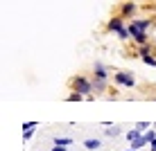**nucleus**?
I'll return each mask as SVG.
<instances>
[{
  "label": "nucleus",
  "instance_id": "obj_1",
  "mask_svg": "<svg viewBox=\"0 0 156 151\" xmlns=\"http://www.w3.org/2000/svg\"><path fill=\"white\" fill-rule=\"evenodd\" d=\"M68 86H70V90H77V93H82L86 97H88L90 93H95L93 90V79H88L86 74H75Z\"/></svg>",
  "mask_w": 156,
  "mask_h": 151
},
{
  "label": "nucleus",
  "instance_id": "obj_2",
  "mask_svg": "<svg viewBox=\"0 0 156 151\" xmlns=\"http://www.w3.org/2000/svg\"><path fill=\"white\" fill-rule=\"evenodd\" d=\"M152 25H154L152 18H131V23H127V29H129V34H131V39H133V36L140 34V32H149Z\"/></svg>",
  "mask_w": 156,
  "mask_h": 151
},
{
  "label": "nucleus",
  "instance_id": "obj_3",
  "mask_svg": "<svg viewBox=\"0 0 156 151\" xmlns=\"http://www.w3.org/2000/svg\"><path fill=\"white\" fill-rule=\"evenodd\" d=\"M113 84L122 86V88H136V77H133V72H127V70H115Z\"/></svg>",
  "mask_w": 156,
  "mask_h": 151
},
{
  "label": "nucleus",
  "instance_id": "obj_4",
  "mask_svg": "<svg viewBox=\"0 0 156 151\" xmlns=\"http://www.w3.org/2000/svg\"><path fill=\"white\" fill-rule=\"evenodd\" d=\"M125 27H127L125 18L118 14V16H111V18H109V23H106V27H104V29H106V32H111V34H120V32L125 29Z\"/></svg>",
  "mask_w": 156,
  "mask_h": 151
},
{
  "label": "nucleus",
  "instance_id": "obj_5",
  "mask_svg": "<svg viewBox=\"0 0 156 151\" xmlns=\"http://www.w3.org/2000/svg\"><path fill=\"white\" fill-rule=\"evenodd\" d=\"M90 79H98V81H109V79H111V72H109V68H106L102 61H95V63H93V77H90Z\"/></svg>",
  "mask_w": 156,
  "mask_h": 151
},
{
  "label": "nucleus",
  "instance_id": "obj_6",
  "mask_svg": "<svg viewBox=\"0 0 156 151\" xmlns=\"http://www.w3.org/2000/svg\"><path fill=\"white\" fill-rule=\"evenodd\" d=\"M136 12H138V5L133 2V0H127V2L120 7V16H122L125 20H127V18H133V16H136Z\"/></svg>",
  "mask_w": 156,
  "mask_h": 151
},
{
  "label": "nucleus",
  "instance_id": "obj_7",
  "mask_svg": "<svg viewBox=\"0 0 156 151\" xmlns=\"http://www.w3.org/2000/svg\"><path fill=\"white\" fill-rule=\"evenodd\" d=\"M84 147L88 149V151H98L102 147V140H98V138H86L84 140Z\"/></svg>",
  "mask_w": 156,
  "mask_h": 151
},
{
  "label": "nucleus",
  "instance_id": "obj_8",
  "mask_svg": "<svg viewBox=\"0 0 156 151\" xmlns=\"http://www.w3.org/2000/svg\"><path fill=\"white\" fill-rule=\"evenodd\" d=\"M131 41L136 43V45H147L149 43V32H140V34H136Z\"/></svg>",
  "mask_w": 156,
  "mask_h": 151
},
{
  "label": "nucleus",
  "instance_id": "obj_9",
  "mask_svg": "<svg viewBox=\"0 0 156 151\" xmlns=\"http://www.w3.org/2000/svg\"><path fill=\"white\" fill-rule=\"evenodd\" d=\"M140 136H143V131H140V129H136V126H133L131 131H127V133H125V138L129 140V142H136V140L140 138Z\"/></svg>",
  "mask_w": 156,
  "mask_h": 151
},
{
  "label": "nucleus",
  "instance_id": "obj_10",
  "mask_svg": "<svg viewBox=\"0 0 156 151\" xmlns=\"http://www.w3.org/2000/svg\"><path fill=\"white\" fill-rule=\"evenodd\" d=\"M93 90L95 93H106V90H109V81H98V79H93Z\"/></svg>",
  "mask_w": 156,
  "mask_h": 151
},
{
  "label": "nucleus",
  "instance_id": "obj_11",
  "mask_svg": "<svg viewBox=\"0 0 156 151\" xmlns=\"http://www.w3.org/2000/svg\"><path fill=\"white\" fill-rule=\"evenodd\" d=\"M82 99H86V95L77 93V90H70V95L66 97V101H82Z\"/></svg>",
  "mask_w": 156,
  "mask_h": 151
},
{
  "label": "nucleus",
  "instance_id": "obj_12",
  "mask_svg": "<svg viewBox=\"0 0 156 151\" xmlns=\"http://www.w3.org/2000/svg\"><path fill=\"white\" fill-rule=\"evenodd\" d=\"M52 142L59 144V147H70V144H73V138H59V136H57Z\"/></svg>",
  "mask_w": 156,
  "mask_h": 151
},
{
  "label": "nucleus",
  "instance_id": "obj_13",
  "mask_svg": "<svg viewBox=\"0 0 156 151\" xmlns=\"http://www.w3.org/2000/svg\"><path fill=\"white\" fill-rule=\"evenodd\" d=\"M147 144H149V142H147V140H145V136H140V138H138V140H136V142H131V147H133V149H138V151H140L143 147H147Z\"/></svg>",
  "mask_w": 156,
  "mask_h": 151
},
{
  "label": "nucleus",
  "instance_id": "obj_14",
  "mask_svg": "<svg viewBox=\"0 0 156 151\" xmlns=\"http://www.w3.org/2000/svg\"><path fill=\"white\" fill-rule=\"evenodd\" d=\"M143 136H145V140H147V142H149V144H152V142H154V140H156V131H145V133H143Z\"/></svg>",
  "mask_w": 156,
  "mask_h": 151
},
{
  "label": "nucleus",
  "instance_id": "obj_15",
  "mask_svg": "<svg viewBox=\"0 0 156 151\" xmlns=\"http://www.w3.org/2000/svg\"><path fill=\"white\" fill-rule=\"evenodd\" d=\"M118 133H120V131H118V129H113V126H109V131H104V136H106V138H115Z\"/></svg>",
  "mask_w": 156,
  "mask_h": 151
},
{
  "label": "nucleus",
  "instance_id": "obj_16",
  "mask_svg": "<svg viewBox=\"0 0 156 151\" xmlns=\"http://www.w3.org/2000/svg\"><path fill=\"white\" fill-rule=\"evenodd\" d=\"M32 136H34V129H25V136H23V140H32Z\"/></svg>",
  "mask_w": 156,
  "mask_h": 151
},
{
  "label": "nucleus",
  "instance_id": "obj_17",
  "mask_svg": "<svg viewBox=\"0 0 156 151\" xmlns=\"http://www.w3.org/2000/svg\"><path fill=\"white\" fill-rule=\"evenodd\" d=\"M136 129H140V131H143V129H149V122H138Z\"/></svg>",
  "mask_w": 156,
  "mask_h": 151
},
{
  "label": "nucleus",
  "instance_id": "obj_18",
  "mask_svg": "<svg viewBox=\"0 0 156 151\" xmlns=\"http://www.w3.org/2000/svg\"><path fill=\"white\" fill-rule=\"evenodd\" d=\"M52 151H68L66 147H59V144H55V149H52Z\"/></svg>",
  "mask_w": 156,
  "mask_h": 151
},
{
  "label": "nucleus",
  "instance_id": "obj_19",
  "mask_svg": "<svg viewBox=\"0 0 156 151\" xmlns=\"http://www.w3.org/2000/svg\"><path fill=\"white\" fill-rule=\"evenodd\" d=\"M149 151H156V140H154L152 144H149Z\"/></svg>",
  "mask_w": 156,
  "mask_h": 151
},
{
  "label": "nucleus",
  "instance_id": "obj_20",
  "mask_svg": "<svg viewBox=\"0 0 156 151\" xmlns=\"http://www.w3.org/2000/svg\"><path fill=\"white\" fill-rule=\"evenodd\" d=\"M125 151H138V149H133V147H131V149H125Z\"/></svg>",
  "mask_w": 156,
  "mask_h": 151
},
{
  "label": "nucleus",
  "instance_id": "obj_21",
  "mask_svg": "<svg viewBox=\"0 0 156 151\" xmlns=\"http://www.w3.org/2000/svg\"><path fill=\"white\" fill-rule=\"evenodd\" d=\"M154 99H156V97H154Z\"/></svg>",
  "mask_w": 156,
  "mask_h": 151
}]
</instances>
